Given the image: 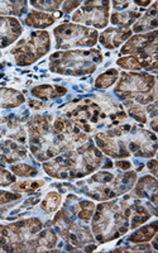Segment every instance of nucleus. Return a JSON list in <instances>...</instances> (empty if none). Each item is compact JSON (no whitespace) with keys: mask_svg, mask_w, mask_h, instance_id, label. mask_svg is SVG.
<instances>
[{"mask_svg":"<svg viewBox=\"0 0 158 253\" xmlns=\"http://www.w3.org/2000/svg\"><path fill=\"white\" fill-rule=\"evenodd\" d=\"M49 49V36L47 32H35L24 46L13 49L15 61L20 66L31 65L38 58L46 55Z\"/></svg>","mask_w":158,"mask_h":253,"instance_id":"nucleus-4","label":"nucleus"},{"mask_svg":"<svg viewBox=\"0 0 158 253\" xmlns=\"http://www.w3.org/2000/svg\"><path fill=\"white\" fill-rule=\"evenodd\" d=\"M79 5H80V1H66L65 5H63V12L70 13L72 9L78 8Z\"/></svg>","mask_w":158,"mask_h":253,"instance_id":"nucleus-26","label":"nucleus"},{"mask_svg":"<svg viewBox=\"0 0 158 253\" xmlns=\"http://www.w3.org/2000/svg\"><path fill=\"white\" fill-rule=\"evenodd\" d=\"M130 208L126 203H109L98 207L92 221V229L100 242L118 238L129 229Z\"/></svg>","mask_w":158,"mask_h":253,"instance_id":"nucleus-1","label":"nucleus"},{"mask_svg":"<svg viewBox=\"0 0 158 253\" xmlns=\"http://www.w3.org/2000/svg\"><path fill=\"white\" fill-rule=\"evenodd\" d=\"M130 36H132V31L128 27L109 28L100 36V42L107 48H115V47L120 46Z\"/></svg>","mask_w":158,"mask_h":253,"instance_id":"nucleus-8","label":"nucleus"},{"mask_svg":"<svg viewBox=\"0 0 158 253\" xmlns=\"http://www.w3.org/2000/svg\"><path fill=\"white\" fill-rule=\"evenodd\" d=\"M141 14L137 12H123V13H114L112 15V23L118 24L119 27H128L132 24L135 19H138Z\"/></svg>","mask_w":158,"mask_h":253,"instance_id":"nucleus-17","label":"nucleus"},{"mask_svg":"<svg viewBox=\"0 0 158 253\" xmlns=\"http://www.w3.org/2000/svg\"><path fill=\"white\" fill-rule=\"evenodd\" d=\"M101 53L96 49L58 52L51 56L49 69L65 75H85L94 72L96 69L95 65L101 62Z\"/></svg>","mask_w":158,"mask_h":253,"instance_id":"nucleus-2","label":"nucleus"},{"mask_svg":"<svg viewBox=\"0 0 158 253\" xmlns=\"http://www.w3.org/2000/svg\"><path fill=\"white\" fill-rule=\"evenodd\" d=\"M56 243H57V237L52 229H46L38 238L35 239L36 251H47L55 247Z\"/></svg>","mask_w":158,"mask_h":253,"instance_id":"nucleus-14","label":"nucleus"},{"mask_svg":"<svg viewBox=\"0 0 158 253\" xmlns=\"http://www.w3.org/2000/svg\"><path fill=\"white\" fill-rule=\"evenodd\" d=\"M61 204V195L60 194L52 191V193L47 194V196L44 198L43 203H42V209L46 213H52L57 210L58 205Z\"/></svg>","mask_w":158,"mask_h":253,"instance_id":"nucleus-19","label":"nucleus"},{"mask_svg":"<svg viewBox=\"0 0 158 253\" xmlns=\"http://www.w3.org/2000/svg\"><path fill=\"white\" fill-rule=\"evenodd\" d=\"M108 12H109L108 1H90L83 4L80 10L72 15V20L82 22L98 28H104L108 24Z\"/></svg>","mask_w":158,"mask_h":253,"instance_id":"nucleus-6","label":"nucleus"},{"mask_svg":"<svg viewBox=\"0 0 158 253\" xmlns=\"http://www.w3.org/2000/svg\"><path fill=\"white\" fill-rule=\"evenodd\" d=\"M115 166L119 167V169H121V170H129L130 169V162L128 161H118L117 164H115Z\"/></svg>","mask_w":158,"mask_h":253,"instance_id":"nucleus-27","label":"nucleus"},{"mask_svg":"<svg viewBox=\"0 0 158 253\" xmlns=\"http://www.w3.org/2000/svg\"><path fill=\"white\" fill-rule=\"evenodd\" d=\"M12 171L18 176H32L37 173V170L28 165H18V166L12 167Z\"/></svg>","mask_w":158,"mask_h":253,"instance_id":"nucleus-23","label":"nucleus"},{"mask_svg":"<svg viewBox=\"0 0 158 253\" xmlns=\"http://www.w3.org/2000/svg\"><path fill=\"white\" fill-rule=\"evenodd\" d=\"M135 4H139V5H142V6H146V5H150V1H138V0H137V1H135Z\"/></svg>","mask_w":158,"mask_h":253,"instance_id":"nucleus-31","label":"nucleus"},{"mask_svg":"<svg viewBox=\"0 0 158 253\" xmlns=\"http://www.w3.org/2000/svg\"><path fill=\"white\" fill-rule=\"evenodd\" d=\"M118 76H119V72L117 71V70L114 69L108 70L105 74H101V75L96 79V81H95V86L98 87V89L112 86L113 84L118 80Z\"/></svg>","mask_w":158,"mask_h":253,"instance_id":"nucleus-18","label":"nucleus"},{"mask_svg":"<svg viewBox=\"0 0 158 253\" xmlns=\"http://www.w3.org/2000/svg\"><path fill=\"white\" fill-rule=\"evenodd\" d=\"M24 96L19 91L3 87L0 89V108H14L24 103Z\"/></svg>","mask_w":158,"mask_h":253,"instance_id":"nucleus-9","label":"nucleus"},{"mask_svg":"<svg viewBox=\"0 0 158 253\" xmlns=\"http://www.w3.org/2000/svg\"><path fill=\"white\" fill-rule=\"evenodd\" d=\"M22 33V27L14 18L0 17V48L13 43Z\"/></svg>","mask_w":158,"mask_h":253,"instance_id":"nucleus-7","label":"nucleus"},{"mask_svg":"<svg viewBox=\"0 0 158 253\" xmlns=\"http://www.w3.org/2000/svg\"><path fill=\"white\" fill-rule=\"evenodd\" d=\"M44 181L42 180H28V181H24V182H19V184H15L14 186L12 187L14 191H19V193H29V191H35L37 190L38 187L43 186Z\"/></svg>","mask_w":158,"mask_h":253,"instance_id":"nucleus-21","label":"nucleus"},{"mask_svg":"<svg viewBox=\"0 0 158 253\" xmlns=\"http://www.w3.org/2000/svg\"><path fill=\"white\" fill-rule=\"evenodd\" d=\"M55 23V17L46 14V13L31 12L26 18V24L29 27H37V28H44Z\"/></svg>","mask_w":158,"mask_h":253,"instance_id":"nucleus-12","label":"nucleus"},{"mask_svg":"<svg viewBox=\"0 0 158 253\" xmlns=\"http://www.w3.org/2000/svg\"><path fill=\"white\" fill-rule=\"evenodd\" d=\"M19 198V194L6 193V191H1V190H0V204H8V203L18 200Z\"/></svg>","mask_w":158,"mask_h":253,"instance_id":"nucleus-25","label":"nucleus"},{"mask_svg":"<svg viewBox=\"0 0 158 253\" xmlns=\"http://www.w3.org/2000/svg\"><path fill=\"white\" fill-rule=\"evenodd\" d=\"M117 63H118L119 66L123 67V69H128V70H141L142 69L138 57H135V56H126V57L119 58L118 62Z\"/></svg>","mask_w":158,"mask_h":253,"instance_id":"nucleus-22","label":"nucleus"},{"mask_svg":"<svg viewBox=\"0 0 158 253\" xmlns=\"http://www.w3.org/2000/svg\"><path fill=\"white\" fill-rule=\"evenodd\" d=\"M66 91L67 90L62 86L52 87L51 85H40L32 90V94L40 99H52L56 96H62L66 94Z\"/></svg>","mask_w":158,"mask_h":253,"instance_id":"nucleus-13","label":"nucleus"},{"mask_svg":"<svg viewBox=\"0 0 158 253\" xmlns=\"http://www.w3.org/2000/svg\"><path fill=\"white\" fill-rule=\"evenodd\" d=\"M155 84L153 76L144 74H123L115 92L121 99H134L138 95L152 91L156 87Z\"/></svg>","mask_w":158,"mask_h":253,"instance_id":"nucleus-5","label":"nucleus"},{"mask_svg":"<svg viewBox=\"0 0 158 253\" xmlns=\"http://www.w3.org/2000/svg\"><path fill=\"white\" fill-rule=\"evenodd\" d=\"M78 209L75 210V214L82 221H89L91 219L92 211L95 209V205L91 202H80L76 205Z\"/></svg>","mask_w":158,"mask_h":253,"instance_id":"nucleus-20","label":"nucleus"},{"mask_svg":"<svg viewBox=\"0 0 158 253\" xmlns=\"http://www.w3.org/2000/svg\"><path fill=\"white\" fill-rule=\"evenodd\" d=\"M156 27H157V4L153 3L150 12L146 13L144 17H142L139 22L134 24L133 29L138 33V32L151 31V29H155Z\"/></svg>","mask_w":158,"mask_h":253,"instance_id":"nucleus-11","label":"nucleus"},{"mask_svg":"<svg viewBox=\"0 0 158 253\" xmlns=\"http://www.w3.org/2000/svg\"><path fill=\"white\" fill-rule=\"evenodd\" d=\"M156 233H157V223H153V224L137 230L133 236L128 238V241L133 242V243H143V242L151 241L156 236Z\"/></svg>","mask_w":158,"mask_h":253,"instance_id":"nucleus-15","label":"nucleus"},{"mask_svg":"<svg viewBox=\"0 0 158 253\" xmlns=\"http://www.w3.org/2000/svg\"><path fill=\"white\" fill-rule=\"evenodd\" d=\"M57 48L78 46H94L98 41V32L76 24H61L53 31Z\"/></svg>","mask_w":158,"mask_h":253,"instance_id":"nucleus-3","label":"nucleus"},{"mask_svg":"<svg viewBox=\"0 0 158 253\" xmlns=\"http://www.w3.org/2000/svg\"><path fill=\"white\" fill-rule=\"evenodd\" d=\"M115 9H123L129 5V1H113Z\"/></svg>","mask_w":158,"mask_h":253,"instance_id":"nucleus-29","label":"nucleus"},{"mask_svg":"<svg viewBox=\"0 0 158 253\" xmlns=\"http://www.w3.org/2000/svg\"><path fill=\"white\" fill-rule=\"evenodd\" d=\"M33 6L38 9H43V10H57L58 6H60L61 1H32Z\"/></svg>","mask_w":158,"mask_h":253,"instance_id":"nucleus-24","label":"nucleus"},{"mask_svg":"<svg viewBox=\"0 0 158 253\" xmlns=\"http://www.w3.org/2000/svg\"><path fill=\"white\" fill-rule=\"evenodd\" d=\"M26 8V1H0V14L20 15Z\"/></svg>","mask_w":158,"mask_h":253,"instance_id":"nucleus-16","label":"nucleus"},{"mask_svg":"<svg viewBox=\"0 0 158 253\" xmlns=\"http://www.w3.org/2000/svg\"><path fill=\"white\" fill-rule=\"evenodd\" d=\"M156 190H157V180L152 176H144L139 180L138 185L134 189V195L138 196L139 199H151L153 194H156Z\"/></svg>","mask_w":158,"mask_h":253,"instance_id":"nucleus-10","label":"nucleus"},{"mask_svg":"<svg viewBox=\"0 0 158 253\" xmlns=\"http://www.w3.org/2000/svg\"><path fill=\"white\" fill-rule=\"evenodd\" d=\"M29 105H31L32 108H35V109H42V108L44 107L43 104L37 103V101H31V103H29Z\"/></svg>","mask_w":158,"mask_h":253,"instance_id":"nucleus-30","label":"nucleus"},{"mask_svg":"<svg viewBox=\"0 0 158 253\" xmlns=\"http://www.w3.org/2000/svg\"><path fill=\"white\" fill-rule=\"evenodd\" d=\"M156 167H157V161H156V160H152V161L148 162V169L152 171L153 175L157 176V169H156Z\"/></svg>","mask_w":158,"mask_h":253,"instance_id":"nucleus-28","label":"nucleus"}]
</instances>
